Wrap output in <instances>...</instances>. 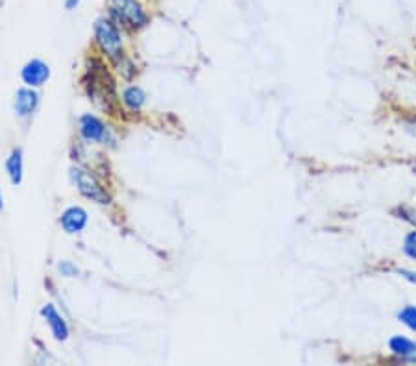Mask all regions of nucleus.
<instances>
[{"label": "nucleus", "mask_w": 416, "mask_h": 366, "mask_svg": "<svg viewBox=\"0 0 416 366\" xmlns=\"http://www.w3.org/2000/svg\"><path fill=\"white\" fill-rule=\"evenodd\" d=\"M70 176H73V181H75L76 187H78V191H80L86 198L93 200L96 204H107V202H109V196H107V193L104 191V187L100 185L93 174L83 170V168H73V170H70Z\"/></svg>", "instance_id": "1"}, {"label": "nucleus", "mask_w": 416, "mask_h": 366, "mask_svg": "<svg viewBox=\"0 0 416 366\" xmlns=\"http://www.w3.org/2000/svg\"><path fill=\"white\" fill-rule=\"evenodd\" d=\"M94 36H96L100 49L104 50L112 60L117 62L118 57L122 56V54H120V50H122L120 36H118V31L113 28L112 23H107V21L104 19L96 21V25H94Z\"/></svg>", "instance_id": "2"}, {"label": "nucleus", "mask_w": 416, "mask_h": 366, "mask_svg": "<svg viewBox=\"0 0 416 366\" xmlns=\"http://www.w3.org/2000/svg\"><path fill=\"white\" fill-rule=\"evenodd\" d=\"M113 6H115V12L133 28H141L146 25V15L137 0H113Z\"/></svg>", "instance_id": "3"}, {"label": "nucleus", "mask_w": 416, "mask_h": 366, "mask_svg": "<svg viewBox=\"0 0 416 366\" xmlns=\"http://www.w3.org/2000/svg\"><path fill=\"white\" fill-rule=\"evenodd\" d=\"M91 73V70H89ZM89 94L94 100H104V107H107V100L115 99L113 94V80L107 76L106 70L100 73H91V83H89Z\"/></svg>", "instance_id": "4"}, {"label": "nucleus", "mask_w": 416, "mask_h": 366, "mask_svg": "<svg viewBox=\"0 0 416 366\" xmlns=\"http://www.w3.org/2000/svg\"><path fill=\"white\" fill-rule=\"evenodd\" d=\"M49 76H50L49 65L41 62V60H34V62L26 63L25 68H23V80H25L26 86L30 87L43 86L44 81L49 80Z\"/></svg>", "instance_id": "5"}, {"label": "nucleus", "mask_w": 416, "mask_h": 366, "mask_svg": "<svg viewBox=\"0 0 416 366\" xmlns=\"http://www.w3.org/2000/svg\"><path fill=\"white\" fill-rule=\"evenodd\" d=\"M38 93H34L31 89H21L15 94V113L19 117H30L34 109L38 107Z\"/></svg>", "instance_id": "6"}, {"label": "nucleus", "mask_w": 416, "mask_h": 366, "mask_svg": "<svg viewBox=\"0 0 416 366\" xmlns=\"http://www.w3.org/2000/svg\"><path fill=\"white\" fill-rule=\"evenodd\" d=\"M86 224H88V213L81 207H70L63 213L62 226L68 233H78L86 228Z\"/></svg>", "instance_id": "7"}, {"label": "nucleus", "mask_w": 416, "mask_h": 366, "mask_svg": "<svg viewBox=\"0 0 416 366\" xmlns=\"http://www.w3.org/2000/svg\"><path fill=\"white\" fill-rule=\"evenodd\" d=\"M41 313L47 318V322H49L50 329H52V335L56 337V341H65L68 337V328L65 320L60 317V313L54 309V305H44Z\"/></svg>", "instance_id": "8"}, {"label": "nucleus", "mask_w": 416, "mask_h": 366, "mask_svg": "<svg viewBox=\"0 0 416 366\" xmlns=\"http://www.w3.org/2000/svg\"><path fill=\"white\" fill-rule=\"evenodd\" d=\"M80 130H81V135L86 137L88 141H102V139H104V133H106L104 125L100 122L99 118L91 117V115L81 117Z\"/></svg>", "instance_id": "9"}, {"label": "nucleus", "mask_w": 416, "mask_h": 366, "mask_svg": "<svg viewBox=\"0 0 416 366\" xmlns=\"http://www.w3.org/2000/svg\"><path fill=\"white\" fill-rule=\"evenodd\" d=\"M391 350L396 355H400V357L416 363V344L407 341L405 337H394V339H391Z\"/></svg>", "instance_id": "10"}, {"label": "nucleus", "mask_w": 416, "mask_h": 366, "mask_svg": "<svg viewBox=\"0 0 416 366\" xmlns=\"http://www.w3.org/2000/svg\"><path fill=\"white\" fill-rule=\"evenodd\" d=\"M6 170L10 174V180L15 185H19L23 181V154L21 150H13L6 161Z\"/></svg>", "instance_id": "11"}, {"label": "nucleus", "mask_w": 416, "mask_h": 366, "mask_svg": "<svg viewBox=\"0 0 416 366\" xmlns=\"http://www.w3.org/2000/svg\"><path fill=\"white\" fill-rule=\"evenodd\" d=\"M125 104L130 109H139V107L144 104V93L139 89V87H130L125 91Z\"/></svg>", "instance_id": "12"}, {"label": "nucleus", "mask_w": 416, "mask_h": 366, "mask_svg": "<svg viewBox=\"0 0 416 366\" xmlns=\"http://www.w3.org/2000/svg\"><path fill=\"white\" fill-rule=\"evenodd\" d=\"M398 320L405 324L407 328L415 329L416 331V307H404V309L398 313Z\"/></svg>", "instance_id": "13"}, {"label": "nucleus", "mask_w": 416, "mask_h": 366, "mask_svg": "<svg viewBox=\"0 0 416 366\" xmlns=\"http://www.w3.org/2000/svg\"><path fill=\"white\" fill-rule=\"evenodd\" d=\"M404 252L409 255L411 259H416V231H413V233L407 235L404 244Z\"/></svg>", "instance_id": "14"}, {"label": "nucleus", "mask_w": 416, "mask_h": 366, "mask_svg": "<svg viewBox=\"0 0 416 366\" xmlns=\"http://www.w3.org/2000/svg\"><path fill=\"white\" fill-rule=\"evenodd\" d=\"M60 270H62L65 276H68V278H73V276H76V274H78L76 267H73L70 263H62V265H60Z\"/></svg>", "instance_id": "15"}, {"label": "nucleus", "mask_w": 416, "mask_h": 366, "mask_svg": "<svg viewBox=\"0 0 416 366\" xmlns=\"http://www.w3.org/2000/svg\"><path fill=\"white\" fill-rule=\"evenodd\" d=\"M402 217L413 226H416V209H402Z\"/></svg>", "instance_id": "16"}, {"label": "nucleus", "mask_w": 416, "mask_h": 366, "mask_svg": "<svg viewBox=\"0 0 416 366\" xmlns=\"http://www.w3.org/2000/svg\"><path fill=\"white\" fill-rule=\"evenodd\" d=\"M398 274H400L402 278H405V280L411 281V283H415L416 285V272H411V270H398Z\"/></svg>", "instance_id": "17"}, {"label": "nucleus", "mask_w": 416, "mask_h": 366, "mask_svg": "<svg viewBox=\"0 0 416 366\" xmlns=\"http://www.w3.org/2000/svg\"><path fill=\"white\" fill-rule=\"evenodd\" d=\"M76 4H78V0H67V8H68V10H73V8H75Z\"/></svg>", "instance_id": "18"}, {"label": "nucleus", "mask_w": 416, "mask_h": 366, "mask_svg": "<svg viewBox=\"0 0 416 366\" xmlns=\"http://www.w3.org/2000/svg\"><path fill=\"white\" fill-rule=\"evenodd\" d=\"M409 131L413 133V135H416V125H411L409 126Z\"/></svg>", "instance_id": "19"}, {"label": "nucleus", "mask_w": 416, "mask_h": 366, "mask_svg": "<svg viewBox=\"0 0 416 366\" xmlns=\"http://www.w3.org/2000/svg\"><path fill=\"white\" fill-rule=\"evenodd\" d=\"M2 205H4V200H2V193H0V209H2Z\"/></svg>", "instance_id": "20"}]
</instances>
